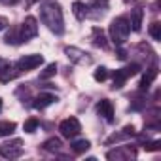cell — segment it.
Returning a JSON list of instances; mask_svg holds the SVG:
<instances>
[{
    "label": "cell",
    "mask_w": 161,
    "mask_h": 161,
    "mask_svg": "<svg viewBox=\"0 0 161 161\" xmlns=\"http://www.w3.org/2000/svg\"><path fill=\"white\" fill-rule=\"evenodd\" d=\"M40 19L53 34L64 32L63 10H61L59 2H55V0H42L40 2Z\"/></svg>",
    "instance_id": "obj_1"
},
{
    "label": "cell",
    "mask_w": 161,
    "mask_h": 161,
    "mask_svg": "<svg viewBox=\"0 0 161 161\" xmlns=\"http://www.w3.org/2000/svg\"><path fill=\"white\" fill-rule=\"evenodd\" d=\"M110 40L116 44V46H123L129 38V32H131V25H129V19L127 17H116L112 23H110Z\"/></svg>",
    "instance_id": "obj_2"
},
{
    "label": "cell",
    "mask_w": 161,
    "mask_h": 161,
    "mask_svg": "<svg viewBox=\"0 0 161 161\" xmlns=\"http://www.w3.org/2000/svg\"><path fill=\"white\" fill-rule=\"evenodd\" d=\"M138 70H140V64H136V63H133V64H129V66H125V68L116 70V72H114L112 89H121V87L125 86V82H127V80H129L131 76L138 74Z\"/></svg>",
    "instance_id": "obj_3"
},
{
    "label": "cell",
    "mask_w": 161,
    "mask_h": 161,
    "mask_svg": "<svg viewBox=\"0 0 161 161\" xmlns=\"http://www.w3.org/2000/svg\"><path fill=\"white\" fill-rule=\"evenodd\" d=\"M64 55L70 59V63H74V64H80V66H89V64L93 63V57H91L87 51L80 49V47H74V46H68V47H64Z\"/></svg>",
    "instance_id": "obj_4"
},
{
    "label": "cell",
    "mask_w": 161,
    "mask_h": 161,
    "mask_svg": "<svg viewBox=\"0 0 161 161\" xmlns=\"http://www.w3.org/2000/svg\"><path fill=\"white\" fill-rule=\"evenodd\" d=\"M0 155L4 159H17L23 155V140L14 138L10 142H2L0 144Z\"/></svg>",
    "instance_id": "obj_5"
},
{
    "label": "cell",
    "mask_w": 161,
    "mask_h": 161,
    "mask_svg": "<svg viewBox=\"0 0 161 161\" xmlns=\"http://www.w3.org/2000/svg\"><path fill=\"white\" fill-rule=\"evenodd\" d=\"M36 34H38V21H36L32 15L25 17L23 25L19 27V38H21V44H23V42H29V40H32Z\"/></svg>",
    "instance_id": "obj_6"
},
{
    "label": "cell",
    "mask_w": 161,
    "mask_h": 161,
    "mask_svg": "<svg viewBox=\"0 0 161 161\" xmlns=\"http://www.w3.org/2000/svg\"><path fill=\"white\" fill-rule=\"evenodd\" d=\"M42 63H44V57H42V55H38V53H31V55L21 57V59L15 63V66H17L19 72H29V70L38 68Z\"/></svg>",
    "instance_id": "obj_7"
},
{
    "label": "cell",
    "mask_w": 161,
    "mask_h": 161,
    "mask_svg": "<svg viewBox=\"0 0 161 161\" xmlns=\"http://www.w3.org/2000/svg\"><path fill=\"white\" fill-rule=\"evenodd\" d=\"M59 131L64 138H74L80 135V131H82V125H80V121L76 118H66L59 123Z\"/></svg>",
    "instance_id": "obj_8"
},
{
    "label": "cell",
    "mask_w": 161,
    "mask_h": 161,
    "mask_svg": "<svg viewBox=\"0 0 161 161\" xmlns=\"http://www.w3.org/2000/svg\"><path fill=\"white\" fill-rule=\"evenodd\" d=\"M17 76H19V70H17L15 64L2 63V66H0V82L8 84V82H12V80H15Z\"/></svg>",
    "instance_id": "obj_9"
},
{
    "label": "cell",
    "mask_w": 161,
    "mask_h": 161,
    "mask_svg": "<svg viewBox=\"0 0 161 161\" xmlns=\"http://www.w3.org/2000/svg\"><path fill=\"white\" fill-rule=\"evenodd\" d=\"M108 159H116V161H121V159H131V157H136V152L131 150V148H125V146H119L116 150H110L106 153Z\"/></svg>",
    "instance_id": "obj_10"
},
{
    "label": "cell",
    "mask_w": 161,
    "mask_h": 161,
    "mask_svg": "<svg viewBox=\"0 0 161 161\" xmlns=\"http://www.w3.org/2000/svg\"><path fill=\"white\" fill-rule=\"evenodd\" d=\"M97 112H99V116H101L103 119H106L108 123L114 121V106H112V103H110L108 99H103V101L97 104Z\"/></svg>",
    "instance_id": "obj_11"
},
{
    "label": "cell",
    "mask_w": 161,
    "mask_h": 161,
    "mask_svg": "<svg viewBox=\"0 0 161 161\" xmlns=\"http://www.w3.org/2000/svg\"><path fill=\"white\" fill-rule=\"evenodd\" d=\"M59 99L53 95V93H40L36 99H34V103H32V106L36 108V110H44V108H47L49 104H53V103H57Z\"/></svg>",
    "instance_id": "obj_12"
},
{
    "label": "cell",
    "mask_w": 161,
    "mask_h": 161,
    "mask_svg": "<svg viewBox=\"0 0 161 161\" xmlns=\"http://www.w3.org/2000/svg\"><path fill=\"white\" fill-rule=\"evenodd\" d=\"M157 78V68L155 66H152V68H148L146 70V74L142 76V80H140V84H138V87H140V91H148L150 89V86L153 84V80Z\"/></svg>",
    "instance_id": "obj_13"
},
{
    "label": "cell",
    "mask_w": 161,
    "mask_h": 161,
    "mask_svg": "<svg viewBox=\"0 0 161 161\" xmlns=\"http://www.w3.org/2000/svg\"><path fill=\"white\" fill-rule=\"evenodd\" d=\"M91 42H93L97 47H101V49H106V47H108L106 36H104L103 29H99V27H93V31H91Z\"/></svg>",
    "instance_id": "obj_14"
},
{
    "label": "cell",
    "mask_w": 161,
    "mask_h": 161,
    "mask_svg": "<svg viewBox=\"0 0 161 161\" xmlns=\"http://www.w3.org/2000/svg\"><path fill=\"white\" fill-rule=\"evenodd\" d=\"M142 17H144V12H142L140 8H135V10L131 12V21H129V25H131V29H133L135 32H138V31L142 29Z\"/></svg>",
    "instance_id": "obj_15"
},
{
    "label": "cell",
    "mask_w": 161,
    "mask_h": 161,
    "mask_svg": "<svg viewBox=\"0 0 161 161\" xmlns=\"http://www.w3.org/2000/svg\"><path fill=\"white\" fill-rule=\"evenodd\" d=\"M72 14L78 21H84L87 17V6L84 2H80V0H76V2L72 4Z\"/></svg>",
    "instance_id": "obj_16"
},
{
    "label": "cell",
    "mask_w": 161,
    "mask_h": 161,
    "mask_svg": "<svg viewBox=\"0 0 161 161\" xmlns=\"http://www.w3.org/2000/svg\"><path fill=\"white\" fill-rule=\"evenodd\" d=\"M42 148H44L46 152H53V153H57V152H61V148H63V142H61V138H57V136H51V138H47V140L42 144Z\"/></svg>",
    "instance_id": "obj_17"
},
{
    "label": "cell",
    "mask_w": 161,
    "mask_h": 161,
    "mask_svg": "<svg viewBox=\"0 0 161 161\" xmlns=\"http://www.w3.org/2000/svg\"><path fill=\"white\" fill-rule=\"evenodd\" d=\"M89 148H91V142L86 140V138H82V140H74V142L70 144V150H72L74 153H84V152H87Z\"/></svg>",
    "instance_id": "obj_18"
},
{
    "label": "cell",
    "mask_w": 161,
    "mask_h": 161,
    "mask_svg": "<svg viewBox=\"0 0 161 161\" xmlns=\"http://www.w3.org/2000/svg\"><path fill=\"white\" fill-rule=\"evenodd\" d=\"M14 131H15L14 121H0V136H10Z\"/></svg>",
    "instance_id": "obj_19"
},
{
    "label": "cell",
    "mask_w": 161,
    "mask_h": 161,
    "mask_svg": "<svg viewBox=\"0 0 161 161\" xmlns=\"http://www.w3.org/2000/svg\"><path fill=\"white\" fill-rule=\"evenodd\" d=\"M4 42H6V44H14V46L21 44V38H19V29H12V31L6 34Z\"/></svg>",
    "instance_id": "obj_20"
},
{
    "label": "cell",
    "mask_w": 161,
    "mask_h": 161,
    "mask_svg": "<svg viewBox=\"0 0 161 161\" xmlns=\"http://www.w3.org/2000/svg\"><path fill=\"white\" fill-rule=\"evenodd\" d=\"M55 74H57V64L51 63V64H47V66L44 68V72H40V80H47V78H51V76H55Z\"/></svg>",
    "instance_id": "obj_21"
},
{
    "label": "cell",
    "mask_w": 161,
    "mask_h": 161,
    "mask_svg": "<svg viewBox=\"0 0 161 161\" xmlns=\"http://www.w3.org/2000/svg\"><path fill=\"white\" fill-rule=\"evenodd\" d=\"M38 125H40V121H38L36 118H29V119L23 123V129H25V133H34V131L38 129Z\"/></svg>",
    "instance_id": "obj_22"
},
{
    "label": "cell",
    "mask_w": 161,
    "mask_h": 161,
    "mask_svg": "<svg viewBox=\"0 0 161 161\" xmlns=\"http://www.w3.org/2000/svg\"><path fill=\"white\" fill-rule=\"evenodd\" d=\"M150 36H152L155 42H159V40H161V23H157V21H155V23H152V25H150Z\"/></svg>",
    "instance_id": "obj_23"
},
{
    "label": "cell",
    "mask_w": 161,
    "mask_h": 161,
    "mask_svg": "<svg viewBox=\"0 0 161 161\" xmlns=\"http://www.w3.org/2000/svg\"><path fill=\"white\" fill-rule=\"evenodd\" d=\"M93 78L97 80V82H104V80L108 78V70H106L104 66H99V68L95 70V74H93Z\"/></svg>",
    "instance_id": "obj_24"
},
{
    "label": "cell",
    "mask_w": 161,
    "mask_h": 161,
    "mask_svg": "<svg viewBox=\"0 0 161 161\" xmlns=\"http://www.w3.org/2000/svg\"><path fill=\"white\" fill-rule=\"evenodd\" d=\"M161 146H159V140H153V142H146L144 144V150L146 152H155V150H159Z\"/></svg>",
    "instance_id": "obj_25"
},
{
    "label": "cell",
    "mask_w": 161,
    "mask_h": 161,
    "mask_svg": "<svg viewBox=\"0 0 161 161\" xmlns=\"http://www.w3.org/2000/svg\"><path fill=\"white\" fill-rule=\"evenodd\" d=\"M118 59H121V61H123V59H127V51H125L121 46H118Z\"/></svg>",
    "instance_id": "obj_26"
},
{
    "label": "cell",
    "mask_w": 161,
    "mask_h": 161,
    "mask_svg": "<svg viewBox=\"0 0 161 161\" xmlns=\"http://www.w3.org/2000/svg\"><path fill=\"white\" fill-rule=\"evenodd\" d=\"M8 25H10V23H8V19H6V17H2V15H0V31H4V29H6Z\"/></svg>",
    "instance_id": "obj_27"
},
{
    "label": "cell",
    "mask_w": 161,
    "mask_h": 161,
    "mask_svg": "<svg viewBox=\"0 0 161 161\" xmlns=\"http://www.w3.org/2000/svg\"><path fill=\"white\" fill-rule=\"evenodd\" d=\"M0 110H2V99H0Z\"/></svg>",
    "instance_id": "obj_28"
},
{
    "label": "cell",
    "mask_w": 161,
    "mask_h": 161,
    "mask_svg": "<svg viewBox=\"0 0 161 161\" xmlns=\"http://www.w3.org/2000/svg\"><path fill=\"white\" fill-rule=\"evenodd\" d=\"M0 2H2V0H0Z\"/></svg>",
    "instance_id": "obj_29"
}]
</instances>
